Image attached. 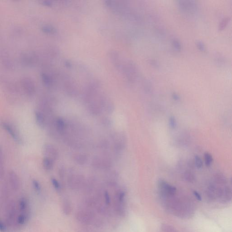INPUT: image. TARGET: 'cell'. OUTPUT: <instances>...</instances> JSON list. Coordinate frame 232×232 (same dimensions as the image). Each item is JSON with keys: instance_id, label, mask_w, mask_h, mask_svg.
<instances>
[{"instance_id": "cell-1", "label": "cell", "mask_w": 232, "mask_h": 232, "mask_svg": "<svg viewBox=\"0 0 232 232\" xmlns=\"http://www.w3.org/2000/svg\"><path fill=\"white\" fill-rule=\"evenodd\" d=\"M175 194L161 197L162 204L170 213L176 216L188 218L194 212L193 203L186 198H177Z\"/></svg>"}, {"instance_id": "cell-2", "label": "cell", "mask_w": 232, "mask_h": 232, "mask_svg": "<svg viewBox=\"0 0 232 232\" xmlns=\"http://www.w3.org/2000/svg\"><path fill=\"white\" fill-rule=\"evenodd\" d=\"M1 126L12 137L15 141L18 143L20 142L21 141L20 137L18 135L17 131L11 125L8 123L2 122L1 123Z\"/></svg>"}, {"instance_id": "cell-3", "label": "cell", "mask_w": 232, "mask_h": 232, "mask_svg": "<svg viewBox=\"0 0 232 232\" xmlns=\"http://www.w3.org/2000/svg\"><path fill=\"white\" fill-rule=\"evenodd\" d=\"M8 180L11 186L14 190H17L20 187V180L14 171H10L8 173Z\"/></svg>"}, {"instance_id": "cell-4", "label": "cell", "mask_w": 232, "mask_h": 232, "mask_svg": "<svg viewBox=\"0 0 232 232\" xmlns=\"http://www.w3.org/2000/svg\"><path fill=\"white\" fill-rule=\"evenodd\" d=\"M93 218V214L87 211H81L78 212L76 218L78 220L83 223H89Z\"/></svg>"}, {"instance_id": "cell-5", "label": "cell", "mask_w": 232, "mask_h": 232, "mask_svg": "<svg viewBox=\"0 0 232 232\" xmlns=\"http://www.w3.org/2000/svg\"><path fill=\"white\" fill-rule=\"evenodd\" d=\"M44 151L45 157L49 158L53 160L57 158L58 156L57 150L51 145H46L44 146Z\"/></svg>"}, {"instance_id": "cell-6", "label": "cell", "mask_w": 232, "mask_h": 232, "mask_svg": "<svg viewBox=\"0 0 232 232\" xmlns=\"http://www.w3.org/2000/svg\"><path fill=\"white\" fill-rule=\"evenodd\" d=\"M35 121L38 126L41 128H44L46 126V120L45 115L39 111H35Z\"/></svg>"}, {"instance_id": "cell-7", "label": "cell", "mask_w": 232, "mask_h": 232, "mask_svg": "<svg viewBox=\"0 0 232 232\" xmlns=\"http://www.w3.org/2000/svg\"><path fill=\"white\" fill-rule=\"evenodd\" d=\"M56 127L57 131L60 133L64 132L66 128V124L63 119L59 118L56 120Z\"/></svg>"}, {"instance_id": "cell-8", "label": "cell", "mask_w": 232, "mask_h": 232, "mask_svg": "<svg viewBox=\"0 0 232 232\" xmlns=\"http://www.w3.org/2000/svg\"><path fill=\"white\" fill-rule=\"evenodd\" d=\"M43 166L47 171H50L53 168V160L49 158L45 157L43 160Z\"/></svg>"}, {"instance_id": "cell-9", "label": "cell", "mask_w": 232, "mask_h": 232, "mask_svg": "<svg viewBox=\"0 0 232 232\" xmlns=\"http://www.w3.org/2000/svg\"><path fill=\"white\" fill-rule=\"evenodd\" d=\"M5 175V165L2 151L0 147V179L3 178Z\"/></svg>"}, {"instance_id": "cell-10", "label": "cell", "mask_w": 232, "mask_h": 232, "mask_svg": "<svg viewBox=\"0 0 232 232\" xmlns=\"http://www.w3.org/2000/svg\"><path fill=\"white\" fill-rule=\"evenodd\" d=\"M81 179H79L78 177H75V178H70L69 181V186L70 188L73 189L78 188L80 186L81 184Z\"/></svg>"}, {"instance_id": "cell-11", "label": "cell", "mask_w": 232, "mask_h": 232, "mask_svg": "<svg viewBox=\"0 0 232 232\" xmlns=\"http://www.w3.org/2000/svg\"><path fill=\"white\" fill-rule=\"evenodd\" d=\"M204 160H205V164L206 167H210L213 161L212 155L209 153H204Z\"/></svg>"}, {"instance_id": "cell-12", "label": "cell", "mask_w": 232, "mask_h": 232, "mask_svg": "<svg viewBox=\"0 0 232 232\" xmlns=\"http://www.w3.org/2000/svg\"><path fill=\"white\" fill-rule=\"evenodd\" d=\"M72 210L71 204L68 201H66L63 206V211L65 215H68L70 214Z\"/></svg>"}, {"instance_id": "cell-13", "label": "cell", "mask_w": 232, "mask_h": 232, "mask_svg": "<svg viewBox=\"0 0 232 232\" xmlns=\"http://www.w3.org/2000/svg\"><path fill=\"white\" fill-rule=\"evenodd\" d=\"M125 197V193L124 192L121 191L118 192L117 195H116V200H117V201L116 203L123 204Z\"/></svg>"}, {"instance_id": "cell-14", "label": "cell", "mask_w": 232, "mask_h": 232, "mask_svg": "<svg viewBox=\"0 0 232 232\" xmlns=\"http://www.w3.org/2000/svg\"><path fill=\"white\" fill-rule=\"evenodd\" d=\"M184 176L185 180L187 181L188 182L193 183V181H194V175L190 172H186L185 173Z\"/></svg>"}, {"instance_id": "cell-15", "label": "cell", "mask_w": 232, "mask_h": 232, "mask_svg": "<svg viewBox=\"0 0 232 232\" xmlns=\"http://www.w3.org/2000/svg\"><path fill=\"white\" fill-rule=\"evenodd\" d=\"M20 209L21 211H25L27 207V202L26 199L24 198H21L19 202Z\"/></svg>"}, {"instance_id": "cell-16", "label": "cell", "mask_w": 232, "mask_h": 232, "mask_svg": "<svg viewBox=\"0 0 232 232\" xmlns=\"http://www.w3.org/2000/svg\"><path fill=\"white\" fill-rule=\"evenodd\" d=\"M194 162L196 168L198 169H201L203 167V161L201 158L199 156H195L194 157Z\"/></svg>"}, {"instance_id": "cell-17", "label": "cell", "mask_w": 232, "mask_h": 232, "mask_svg": "<svg viewBox=\"0 0 232 232\" xmlns=\"http://www.w3.org/2000/svg\"><path fill=\"white\" fill-rule=\"evenodd\" d=\"M215 179L216 181L219 184H224L227 182L225 176L222 174L217 175Z\"/></svg>"}, {"instance_id": "cell-18", "label": "cell", "mask_w": 232, "mask_h": 232, "mask_svg": "<svg viewBox=\"0 0 232 232\" xmlns=\"http://www.w3.org/2000/svg\"><path fill=\"white\" fill-rule=\"evenodd\" d=\"M230 18L229 17H227L224 18L222 20L221 23H220L219 26V30L221 31V30H223L226 27V26L228 25V22L230 21Z\"/></svg>"}, {"instance_id": "cell-19", "label": "cell", "mask_w": 232, "mask_h": 232, "mask_svg": "<svg viewBox=\"0 0 232 232\" xmlns=\"http://www.w3.org/2000/svg\"><path fill=\"white\" fill-rule=\"evenodd\" d=\"M169 126L172 129H175L177 126V123L175 117L174 116H171L169 120Z\"/></svg>"}, {"instance_id": "cell-20", "label": "cell", "mask_w": 232, "mask_h": 232, "mask_svg": "<svg viewBox=\"0 0 232 232\" xmlns=\"http://www.w3.org/2000/svg\"><path fill=\"white\" fill-rule=\"evenodd\" d=\"M32 185L34 189L37 193H39L41 191V186L39 181L37 180H34L32 181Z\"/></svg>"}, {"instance_id": "cell-21", "label": "cell", "mask_w": 232, "mask_h": 232, "mask_svg": "<svg viewBox=\"0 0 232 232\" xmlns=\"http://www.w3.org/2000/svg\"><path fill=\"white\" fill-rule=\"evenodd\" d=\"M26 217L23 214H20L17 219V222L20 225H23L26 222Z\"/></svg>"}, {"instance_id": "cell-22", "label": "cell", "mask_w": 232, "mask_h": 232, "mask_svg": "<svg viewBox=\"0 0 232 232\" xmlns=\"http://www.w3.org/2000/svg\"><path fill=\"white\" fill-rule=\"evenodd\" d=\"M196 45H197V48L199 49V50L201 51H205L206 50L205 45L204 44L203 42L201 41H198L196 42Z\"/></svg>"}, {"instance_id": "cell-23", "label": "cell", "mask_w": 232, "mask_h": 232, "mask_svg": "<svg viewBox=\"0 0 232 232\" xmlns=\"http://www.w3.org/2000/svg\"><path fill=\"white\" fill-rule=\"evenodd\" d=\"M51 181L52 184L53 186L54 187V188L56 190H60V189H61V186H60V183L58 182V181L53 178H51Z\"/></svg>"}, {"instance_id": "cell-24", "label": "cell", "mask_w": 232, "mask_h": 232, "mask_svg": "<svg viewBox=\"0 0 232 232\" xmlns=\"http://www.w3.org/2000/svg\"><path fill=\"white\" fill-rule=\"evenodd\" d=\"M173 46L177 50H180L181 49V44L180 41L177 39H174L173 40Z\"/></svg>"}, {"instance_id": "cell-25", "label": "cell", "mask_w": 232, "mask_h": 232, "mask_svg": "<svg viewBox=\"0 0 232 232\" xmlns=\"http://www.w3.org/2000/svg\"><path fill=\"white\" fill-rule=\"evenodd\" d=\"M77 161L81 164H83L86 161V157L83 155H79L76 157Z\"/></svg>"}, {"instance_id": "cell-26", "label": "cell", "mask_w": 232, "mask_h": 232, "mask_svg": "<svg viewBox=\"0 0 232 232\" xmlns=\"http://www.w3.org/2000/svg\"><path fill=\"white\" fill-rule=\"evenodd\" d=\"M104 198H105V203L106 204L108 205H110L111 202L110 197L108 191H105L104 193Z\"/></svg>"}, {"instance_id": "cell-27", "label": "cell", "mask_w": 232, "mask_h": 232, "mask_svg": "<svg viewBox=\"0 0 232 232\" xmlns=\"http://www.w3.org/2000/svg\"><path fill=\"white\" fill-rule=\"evenodd\" d=\"M44 30L46 32L53 33L55 32V29L50 26H46L44 28Z\"/></svg>"}, {"instance_id": "cell-28", "label": "cell", "mask_w": 232, "mask_h": 232, "mask_svg": "<svg viewBox=\"0 0 232 232\" xmlns=\"http://www.w3.org/2000/svg\"><path fill=\"white\" fill-rule=\"evenodd\" d=\"M6 228L4 223L0 220V232H6Z\"/></svg>"}, {"instance_id": "cell-29", "label": "cell", "mask_w": 232, "mask_h": 232, "mask_svg": "<svg viewBox=\"0 0 232 232\" xmlns=\"http://www.w3.org/2000/svg\"><path fill=\"white\" fill-rule=\"evenodd\" d=\"M193 194H194L195 197H196V199L199 201H201L202 200L201 197V195L199 194V193L198 192L196 191H193Z\"/></svg>"}, {"instance_id": "cell-30", "label": "cell", "mask_w": 232, "mask_h": 232, "mask_svg": "<svg viewBox=\"0 0 232 232\" xmlns=\"http://www.w3.org/2000/svg\"><path fill=\"white\" fill-rule=\"evenodd\" d=\"M172 98L175 100H179L180 99V96L176 93H173L172 94Z\"/></svg>"}]
</instances>
